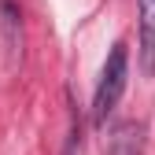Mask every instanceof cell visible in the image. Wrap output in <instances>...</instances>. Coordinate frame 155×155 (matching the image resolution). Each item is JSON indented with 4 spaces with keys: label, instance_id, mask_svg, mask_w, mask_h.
<instances>
[{
    "label": "cell",
    "instance_id": "obj_1",
    "mask_svg": "<svg viewBox=\"0 0 155 155\" xmlns=\"http://www.w3.org/2000/svg\"><path fill=\"white\" fill-rule=\"evenodd\" d=\"M126 78H129V48H126V41H118V45L111 48L104 70H100L96 96H92V118L100 122V126L107 122V114L118 107L122 92H126Z\"/></svg>",
    "mask_w": 155,
    "mask_h": 155
},
{
    "label": "cell",
    "instance_id": "obj_2",
    "mask_svg": "<svg viewBox=\"0 0 155 155\" xmlns=\"http://www.w3.org/2000/svg\"><path fill=\"white\" fill-rule=\"evenodd\" d=\"M140 15V70L144 78H155V0H137Z\"/></svg>",
    "mask_w": 155,
    "mask_h": 155
},
{
    "label": "cell",
    "instance_id": "obj_3",
    "mask_svg": "<svg viewBox=\"0 0 155 155\" xmlns=\"http://www.w3.org/2000/svg\"><path fill=\"white\" fill-rule=\"evenodd\" d=\"M133 133H140L137 126H118L111 137V155H137L140 151V140H133Z\"/></svg>",
    "mask_w": 155,
    "mask_h": 155
},
{
    "label": "cell",
    "instance_id": "obj_4",
    "mask_svg": "<svg viewBox=\"0 0 155 155\" xmlns=\"http://www.w3.org/2000/svg\"><path fill=\"white\" fill-rule=\"evenodd\" d=\"M63 155H78V133H70V140H67V148H63Z\"/></svg>",
    "mask_w": 155,
    "mask_h": 155
}]
</instances>
